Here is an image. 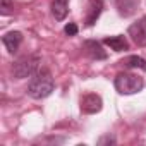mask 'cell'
Listing matches in <instances>:
<instances>
[{
    "label": "cell",
    "instance_id": "cell-1",
    "mask_svg": "<svg viewBox=\"0 0 146 146\" xmlns=\"http://www.w3.org/2000/svg\"><path fill=\"white\" fill-rule=\"evenodd\" d=\"M55 90V81L48 69H40L35 76H31V81L28 84V95L35 100H43L52 95Z\"/></svg>",
    "mask_w": 146,
    "mask_h": 146
},
{
    "label": "cell",
    "instance_id": "cell-2",
    "mask_svg": "<svg viewBox=\"0 0 146 146\" xmlns=\"http://www.w3.org/2000/svg\"><path fill=\"white\" fill-rule=\"evenodd\" d=\"M113 86L120 95H136L144 88V79L131 72H119L113 79Z\"/></svg>",
    "mask_w": 146,
    "mask_h": 146
},
{
    "label": "cell",
    "instance_id": "cell-3",
    "mask_svg": "<svg viewBox=\"0 0 146 146\" xmlns=\"http://www.w3.org/2000/svg\"><path fill=\"white\" fill-rule=\"evenodd\" d=\"M38 70H40V57L38 55H26L12 65V74L16 79L31 78Z\"/></svg>",
    "mask_w": 146,
    "mask_h": 146
},
{
    "label": "cell",
    "instance_id": "cell-4",
    "mask_svg": "<svg viewBox=\"0 0 146 146\" xmlns=\"http://www.w3.org/2000/svg\"><path fill=\"white\" fill-rule=\"evenodd\" d=\"M79 103H81V112L83 113H88V115L98 113L103 108V100L96 93H88V95L81 96V102Z\"/></svg>",
    "mask_w": 146,
    "mask_h": 146
},
{
    "label": "cell",
    "instance_id": "cell-5",
    "mask_svg": "<svg viewBox=\"0 0 146 146\" xmlns=\"http://www.w3.org/2000/svg\"><path fill=\"white\" fill-rule=\"evenodd\" d=\"M127 35L137 46H146V16H143L139 21L132 23L127 29Z\"/></svg>",
    "mask_w": 146,
    "mask_h": 146
},
{
    "label": "cell",
    "instance_id": "cell-6",
    "mask_svg": "<svg viewBox=\"0 0 146 146\" xmlns=\"http://www.w3.org/2000/svg\"><path fill=\"white\" fill-rule=\"evenodd\" d=\"M2 43H4V46L7 48V52H9L11 55H14V53L19 50L21 43H23V33H21V31H9V33H5V35L2 36Z\"/></svg>",
    "mask_w": 146,
    "mask_h": 146
},
{
    "label": "cell",
    "instance_id": "cell-7",
    "mask_svg": "<svg viewBox=\"0 0 146 146\" xmlns=\"http://www.w3.org/2000/svg\"><path fill=\"white\" fill-rule=\"evenodd\" d=\"M83 48H84V52H86L91 58H95V60H105V58H107V52L103 50L102 43L96 41V40H86V41L83 43Z\"/></svg>",
    "mask_w": 146,
    "mask_h": 146
},
{
    "label": "cell",
    "instance_id": "cell-8",
    "mask_svg": "<svg viewBox=\"0 0 146 146\" xmlns=\"http://www.w3.org/2000/svg\"><path fill=\"white\" fill-rule=\"evenodd\" d=\"M102 11H103V2H102V0H90V2H88L86 19H84L86 26H93V24L98 21V17H100Z\"/></svg>",
    "mask_w": 146,
    "mask_h": 146
},
{
    "label": "cell",
    "instance_id": "cell-9",
    "mask_svg": "<svg viewBox=\"0 0 146 146\" xmlns=\"http://www.w3.org/2000/svg\"><path fill=\"white\" fill-rule=\"evenodd\" d=\"M115 9L122 17H131L139 5V0H113Z\"/></svg>",
    "mask_w": 146,
    "mask_h": 146
},
{
    "label": "cell",
    "instance_id": "cell-10",
    "mask_svg": "<svg viewBox=\"0 0 146 146\" xmlns=\"http://www.w3.org/2000/svg\"><path fill=\"white\" fill-rule=\"evenodd\" d=\"M103 45L110 46L113 52H125V50H129V43H127V40H125V36H124V35L108 36V38H105V40H103Z\"/></svg>",
    "mask_w": 146,
    "mask_h": 146
},
{
    "label": "cell",
    "instance_id": "cell-11",
    "mask_svg": "<svg viewBox=\"0 0 146 146\" xmlns=\"http://www.w3.org/2000/svg\"><path fill=\"white\" fill-rule=\"evenodd\" d=\"M52 16L55 21H64L67 12H69V0H52Z\"/></svg>",
    "mask_w": 146,
    "mask_h": 146
},
{
    "label": "cell",
    "instance_id": "cell-12",
    "mask_svg": "<svg viewBox=\"0 0 146 146\" xmlns=\"http://www.w3.org/2000/svg\"><path fill=\"white\" fill-rule=\"evenodd\" d=\"M120 64L125 69H141V70H146V60L143 57H139V55H129V57L122 58Z\"/></svg>",
    "mask_w": 146,
    "mask_h": 146
},
{
    "label": "cell",
    "instance_id": "cell-13",
    "mask_svg": "<svg viewBox=\"0 0 146 146\" xmlns=\"http://www.w3.org/2000/svg\"><path fill=\"white\" fill-rule=\"evenodd\" d=\"M14 12V2L12 0H0V14L9 16Z\"/></svg>",
    "mask_w": 146,
    "mask_h": 146
},
{
    "label": "cell",
    "instance_id": "cell-14",
    "mask_svg": "<svg viewBox=\"0 0 146 146\" xmlns=\"http://www.w3.org/2000/svg\"><path fill=\"white\" fill-rule=\"evenodd\" d=\"M78 24H74V23H69V24H65V28H64V33L67 35V36H76L78 35Z\"/></svg>",
    "mask_w": 146,
    "mask_h": 146
},
{
    "label": "cell",
    "instance_id": "cell-15",
    "mask_svg": "<svg viewBox=\"0 0 146 146\" xmlns=\"http://www.w3.org/2000/svg\"><path fill=\"white\" fill-rule=\"evenodd\" d=\"M105 143H108V144H115V137H112V136H105V137H102V139L98 141V144H105Z\"/></svg>",
    "mask_w": 146,
    "mask_h": 146
}]
</instances>
